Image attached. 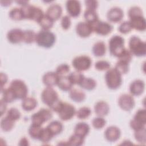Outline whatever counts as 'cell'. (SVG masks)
Masks as SVG:
<instances>
[{
    "mask_svg": "<svg viewBox=\"0 0 146 146\" xmlns=\"http://www.w3.org/2000/svg\"><path fill=\"white\" fill-rule=\"evenodd\" d=\"M121 75L125 74L129 70V63L118 60L114 67Z\"/></svg>",
    "mask_w": 146,
    "mask_h": 146,
    "instance_id": "40",
    "label": "cell"
},
{
    "mask_svg": "<svg viewBox=\"0 0 146 146\" xmlns=\"http://www.w3.org/2000/svg\"><path fill=\"white\" fill-rule=\"evenodd\" d=\"M106 123V121L105 119L101 116H98L97 117H95L92 121V126L95 129H102L103 128Z\"/></svg>",
    "mask_w": 146,
    "mask_h": 146,
    "instance_id": "45",
    "label": "cell"
},
{
    "mask_svg": "<svg viewBox=\"0 0 146 146\" xmlns=\"http://www.w3.org/2000/svg\"><path fill=\"white\" fill-rule=\"evenodd\" d=\"M18 145H21V146H23V145H24V146L29 145V143L28 139L26 137H22L20 140V141H19V142L18 143Z\"/></svg>",
    "mask_w": 146,
    "mask_h": 146,
    "instance_id": "56",
    "label": "cell"
},
{
    "mask_svg": "<svg viewBox=\"0 0 146 146\" xmlns=\"http://www.w3.org/2000/svg\"><path fill=\"white\" fill-rule=\"evenodd\" d=\"M42 129V127L41 126L31 124L29 129V134L31 138L38 140Z\"/></svg>",
    "mask_w": 146,
    "mask_h": 146,
    "instance_id": "38",
    "label": "cell"
},
{
    "mask_svg": "<svg viewBox=\"0 0 146 146\" xmlns=\"http://www.w3.org/2000/svg\"><path fill=\"white\" fill-rule=\"evenodd\" d=\"M9 15V17L14 21H21L24 19L23 13L21 8L14 7L10 11Z\"/></svg>",
    "mask_w": 146,
    "mask_h": 146,
    "instance_id": "37",
    "label": "cell"
},
{
    "mask_svg": "<svg viewBox=\"0 0 146 146\" xmlns=\"http://www.w3.org/2000/svg\"><path fill=\"white\" fill-rule=\"evenodd\" d=\"M90 25H91L93 31L95 32L99 35L103 36L108 35L113 30V27L111 24L108 22L101 21L99 20Z\"/></svg>",
    "mask_w": 146,
    "mask_h": 146,
    "instance_id": "11",
    "label": "cell"
},
{
    "mask_svg": "<svg viewBox=\"0 0 146 146\" xmlns=\"http://www.w3.org/2000/svg\"><path fill=\"white\" fill-rule=\"evenodd\" d=\"M110 111L108 103L104 101L98 102L94 106V111L98 116L103 117L106 116Z\"/></svg>",
    "mask_w": 146,
    "mask_h": 146,
    "instance_id": "22",
    "label": "cell"
},
{
    "mask_svg": "<svg viewBox=\"0 0 146 146\" xmlns=\"http://www.w3.org/2000/svg\"><path fill=\"white\" fill-rule=\"evenodd\" d=\"M12 1H1V5L3 6H9L11 3Z\"/></svg>",
    "mask_w": 146,
    "mask_h": 146,
    "instance_id": "58",
    "label": "cell"
},
{
    "mask_svg": "<svg viewBox=\"0 0 146 146\" xmlns=\"http://www.w3.org/2000/svg\"><path fill=\"white\" fill-rule=\"evenodd\" d=\"M77 34L82 38L88 37L93 32L91 25L86 22H79L75 27Z\"/></svg>",
    "mask_w": 146,
    "mask_h": 146,
    "instance_id": "14",
    "label": "cell"
},
{
    "mask_svg": "<svg viewBox=\"0 0 146 146\" xmlns=\"http://www.w3.org/2000/svg\"><path fill=\"white\" fill-rule=\"evenodd\" d=\"M84 141V138L74 133L70 137L68 140L67 141V144L68 145L80 146L83 144Z\"/></svg>",
    "mask_w": 146,
    "mask_h": 146,
    "instance_id": "36",
    "label": "cell"
},
{
    "mask_svg": "<svg viewBox=\"0 0 146 146\" xmlns=\"http://www.w3.org/2000/svg\"><path fill=\"white\" fill-rule=\"evenodd\" d=\"M55 35L49 30H42L36 33L35 42L40 47L48 48L55 43Z\"/></svg>",
    "mask_w": 146,
    "mask_h": 146,
    "instance_id": "1",
    "label": "cell"
},
{
    "mask_svg": "<svg viewBox=\"0 0 146 146\" xmlns=\"http://www.w3.org/2000/svg\"><path fill=\"white\" fill-rule=\"evenodd\" d=\"M60 23H61V26L63 30H68L70 27L71 25L70 17L68 15L63 16L61 19Z\"/></svg>",
    "mask_w": 146,
    "mask_h": 146,
    "instance_id": "51",
    "label": "cell"
},
{
    "mask_svg": "<svg viewBox=\"0 0 146 146\" xmlns=\"http://www.w3.org/2000/svg\"><path fill=\"white\" fill-rule=\"evenodd\" d=\"M92 64L91 58L86 55H80L75 57L72 61V65L76 71L79 72L88 70Z\"/></svg>",
    "mask_w": 146,
    "mask_h": 146,
    "instance_id": "9",
    "label": "cell"
},
{
    "mask_svg": "<svg viewBox=\"0 0 146 146\" xmlns=\"http://www.w3.org/2000/svg\"><path fill=\"white\" fill-rule=\"evenodd\" d=\"M85 5L88 10H96L98 7V2L94 0H87L85 1Z\"/></svg>",
    "mask_w": 146,
    "mask_h": 146,
    "instance_id": "52",
    "label": "cell"
},
{
    "mask_svg": "<svg viewBox=\"0 0 146 146\" xmlns=\"http://www.w3.org/2000/svg\"><path fill=\"white\" fill-rule=\"evenodd\" d=\"M79 86L84 90L91 91L94 90L96 87V82L92 78L84 77V78Z\"/></svg>",
    "mask_w": 146,
    "mask_h": 146,
    "instance_id": "29",
    "label": "cell"
},
{
    "mask_svg": "<svg viewBox=\"0 0 146 146\" xmlns=\"http://www.w3.org/2000/svg\"><path fill=\"white\" fill-rule=\"evenodd\" d=\"M121 135L120 129L116 126L108 127L104 132V137L110 142H115L119 139Z\"/></svg>",
    "mask_w": 146,
    "mask_h": 146,
    "instance_id": "18",
    "label": "cell"
},
{
    "mask_svg": "<svg viewBox=\"0 0 146 146\" xmlns=\"http://www.w3.org/2000/svg\"><path fill=\"white\" fill-rule=\"evenodd\" d=\"M9 87L14 92L17 99H23L27 97L28 88L23 81L19 79H14L10 83Z\"/></svg>",
    "mask_w": 146,
    "mask_h": 146,
    "instance_id": "6",
    "label": "cell"
},
{
    "mask_svg": "<svg viewBox=\"0 0 146 146\" xmlns=\"http://www.w3.org/2000/svg\"><path fill=\"white\" fill-rule=\"evenodd\" d=\"M108 47L111 54L118 58L125 49L124 38L119 35L113 36L109 40Z\"/></svg>",
    "mask_w": 146,
    "mask_h": 146,
    "instance_id": "5",
    "label": "cell"
},
{
    "mask_svg": "<svg viewBox=\"0 0 146 146\" xmlns=\"http://www.w3.org/2000/svg\"><path fill=\"white\" fill-rule=\"evenodd\" d=\"M7 109V103L4 102L2 99L0 102V110H1V115L2 116L6 112Z\"/></svg>",
    "mask_w": 146,
    "mask_h": 146,
    "instance_id": "55",
    "label": "cell"
},
{
    "mask_svg": "<svg viewBox=\"0 0 146 146\" xmlns=\"http://www.w3.org/2000/svg\"><path fill=\"white\" fill-rule=\"evenodd\" d=\"M84 18L86 22L90 24H92L99 20L96 12L95 10H92L86 9L84 13Z\"/></svg>",
    "mask_w": 146,
    "mask_h": 146,
    "instance_id": "32",
    "label": "cell"
},
{
    "mask_svg": "<svg viewBox=\"0 0 146 146\" xmlns=\"http://www.w3.org/2000/svg\"><path fill=\"white\" fill-rule=\"evenodd\" d=\"M16 2L22 7L29 5V2L26 1H16Z\"/></svg>",
    "mask_w": 146,
    "mask_h": 146,
    "instance_id": "57",
    "label": "cell"
},
{
    "mask_svg": "<svg viewBox=\"0 0 146 146\" xmlns=\"http://www.w3.org/2000/svg\"><path fill=\"white\" fill-rule=\"evenodd\" d=\"M76 110L71 104L62 102L58 112L59 118L63 121H67L71 119L76 115Z\"/></svg>",
    "mask_w": 146,
    "mask_h": 146,
    "instance_id": "10",
    "label": "cell"
},
{
    "mask_svg": "<svg viewBox=\"0 0 146 146\" xmlns=\"http://www.w3.org/2000/svg\"><path fill=\"white\" fill-rule=\"evenodd\" d=\"M136 121L145 125L146 124V111L145 109H139L135 113L133 119Z\"/></svg>",
    "mask_w": 146,
    "mask_h": 146,
    "instance_id": "43",
    "label": "cell"
},
{
    "mask_svg": "<svg viewBox=\"0 0 146 146\" xmlns=\"http://www.w3.org/2000/svg\"><path fill=\"white\" fill-rule=\"evenodd\" d=\"M68 77L71 83L74 84H78L79 85L80 83L82 82L83 79L84 78V75L81 73V72L79 71H74L69 74Z\"/></svg>",
    "mask_w": 146,
    "mask_h": 146,
    "instance_id": "33",
    "label": "cell"
},
{
    "mask_svg": "<svg viewBox=\"0 0 146 146\" xmlns=\"http://www.w3.org/2000/svg\"><path fill=\"white\" fill-rule=\"evenodd\" d=\"M47 128L53 136H56L62 132L63 127L61 122L58 120H54L48 124L47 126Z\"/></svg>",
    "mask_w": 146,
    "mask_h": 146,
    "instance_id": "27",
    "label": "cell"
},
{
    "mask_svg": "<svg viewBox=\"0 0 146 146\" xmlns=\"http://www.w3.org/2000/svg\"><path fill=\"white\" fill-rule=\"evenodd\" d=\"M140 15H143V11L138 6L131 7L128 12V15L129 18Z\"/></svg>",
    "mask_w": 146,
    "mask_h": 146,
    "instance_id": "50",
    "label": "cell"
},
{
    "mask_svg": "<svg viewBox=\"0 0 146 146\" xmlns=\"http://www.w3.org/2000/svg\"><path fill=\"white\" fill-rule=\"evenodd\" d=\"M69 96L71 100L77 103L82 102L86 99L85 93L82 90L78 88H72L70 91Z\"/></svg>",
    "mask_w": 146,
    "mask_h": 146,
    "instance_id": "26",
    "label": "cell"
},
{
    "mask_svg": "<svg viewBox=\"0 0 146 146\" xmlns=\"http://www.w3.org/2000/svg\"><path fill=\"white\" fill-rule=\"evenodd\" d=\"M118 104L123 110L129 111L135 106V100L132 95L124 94L120 95L119 98Z\"/></svg>",
    "mask_w": 146,
    "mask_h": 146,
    "instance_id": "12",
    "label": "cell"
},
{
    "mask_svg": "<svg viewBox=\"0 0 146 146\" xmlns=\"http://www.w3.org/2000/svg\"><path fill=\"white\" fill-rule=\"evenodd\" d=\"M121 75L115 68H110L105 75V80L107 87L111 90H116L122 83Z\"/></svg>",
    "mask_w": 146,
    "mask_h": 146,
    "instance_id": "3",
    "label": "cell"
},
{
    "mask_svg": "<svg viewBox=\"0 0 146 146\" xmlns=\"http://www.w3.org/2000/svg\"><path fill=\"white\" fill-rule=\"evenodd\" d=\"M132 30V28L129 21H124L122 22L118 28V30L119 31V32L124 34L129 33Z\"/></svg>",
    "mask_w": 146,
    "mask_h": 146,
    "instance_id": "47",
    "label": "cell"
},
{
    "mask_svg": "<svg viewBox=\"0 0 146 146\" xmlns=\"http://www.w3.org/2000/svg\"><path fill=\"white\" fill-rule=\"evenodd\" d=\"M59 88L63 91H70L72 88L73 84L69 79L68 76H59L57 84Z\"/></svg>",
    "mask_w": 146,
    "mask_h": 146,
    "instance_id": "23",
    "label": "cell"
},
{
    "mask_svg": "<svg viewBox=\"0 0 146 146\" xmlns=\"http://www.w3.org/2000/svg\"><path fill=\"white\" fill-rule=\"evenodd\" d=\"M23 31L20 29H13L8 31L7 38L9 42L18 44L23 41Z\"/></svg>",
    "mask_w": 146,
    "mask_h": 146,
    "instance_id": "15",
    "label": "cell"
},
{
    "mask_svg": "<svg viewBox=\"0 0 146 146\" xmlns=\"http://www.w3.org/2000/svg\"><path fill=\"white\" fill-rule=\"evenodd\" d=\"M21 9L22 11L24 19L32 20L38 23L44 15L41 9L29 4L21 7Z\"/></svg>",
    "mask_w": 146,
    "mask_h": 146,
    "instance_id": "4",
    "label": "cell"
},
{
    "mask_svg": "<svg viewBox=\"0 0 146 146\" xmlns=\"http://www.w3.org/2000/svg\"><path fill=\"white\" fill-rule=\"evenodd\" d=\"M106 52L105 43L102 41L96 42L92 47V52L95 56L100 57L103 56Z\"/></svg>",
    "mask_w": 146,
    "mask_h": 146,
    "instance_id": "28",
    "label": "cell"
},
{
    "mask_svg": "<svg viewBox=\"0 0 146 146\" xmlns=\"http://www.w3.org/2000/svg\"><path fill=\"white\" fill-rule=\"evenodd\" d=\"M41 99L43 103L50 108L59 100L58 93L52 87H46L43 90L41 94Z\"/></svg>",
    "mask_w": 146,
    "mask_h": 146,
    "instance_id": "8",
    "label": "cell"
},
{
    "mask_svg": "<svg viewBox=\"0 0 146 146\" xmlns=\"http://www.w3.org/2000/svg\"><path fill=\"white\" fill-rule=\"evenodd\" d=\"M70 66L67 64H61L57 67L55 72L59 76H64L70 71Z\"/></svg>",
    "mask_w": 146,
    "mask_h": 146,
    "instance_id": "49",
    "label": "cell"
},
{
    "mask_svg": "<svg viewBox=\"0 0 146 146\" xmlns=\"http://www.w3.org/2000/svg\"><path fill=\"white\" fill-rule=\"evenodd\" d=\"M53 136H54L51 134V133L47 128V127L42 128V129L41 131L38 140L42 143H46L49 142L52 139Z\"/></svg>",
    "mask_w": 146,
    "mask_h": 146,
    "instance_id": "39",
    "label": "cell"
},
{
    "mask_svg": "<svg viewBox=\"0 0 146 146\" xmlns=\"http://www.w3.org/2000/svg\"><path fill=\"white\" fill-rule=\"evenodd\" d=\"M2 94V99L6 103H11L14 101L16 99L15 96L11 90V89L9 87L7 88H4L1 91Z\"/></svg>",
    "mask_w": 146,
    "mask_h": 146,
    "instance_id": "30",
    "label": "cell"
},
{
    "mask_svg": "<svg viewBox=\"0 0 146 146\" xmlns=\"http://www.w3.org/2000/svg\"><path fill=\"white\" fill-rule=\"evenodd\" d=\"M6 116L12 120L15 121L20 119L21 113L17 108L13 107L7 111Z\"/></svg>",
    "mask_w": 146,
    "mask_h": 146,
    "instance_id": "44",
    "label": "cell"
},
{
    "mask_svg": "<svg viewBox=\"0 0 146 146\" xmlns=\"http://www.w3.org/2000/svg\"><path fill=\"white\" fill-rule=\"evenodd\" d=\"M62 14V8L58 4H52L50 5L46 11V15L48 16L54 22L58 20Z\"/></svg>",
    "mask_w": 146,
    "mask_h": 146,
    "instance_id": "19",
    "label": "cell"
},
{
    "mask_svg": "<svg viewBox=\"0 0 146 146\" xmlns=\"http://www.w3.org/2000/svg\"><path fill=\"white\" fill-rule=\"evenodd\" d=\"M129 125L131 127V128L134 130L135 131H137V130H139V129H143L144 128H145V125H144V124H142L137 121H136V120H135L134 119H132L131 121H130V123H129Z\"/></svg>",
    "mask_w": 146,
    "mask_h": 146,
    "instance_id": "53",
    "label": "cell"
},
{
    "mask_svg": "<svg viewBox=\"0 0 146 146\" xmlns=\"http://www.w3.org/2000/svg\"><path fill=\"white\" fill-rule=\"evenodd\" d=\"M95 68L98 71H105L110 68V63L106 60H99L95 64Z\"/></svg>",
    "mask_w": 146,
    "mask_h": 146,
    "instance_id": "46",
    "label": "cell"
},
{
    "mask_svg": "<svg viewBox=\"0 0 146 146\" xmlns=\"http://www.w3.org/2000/svg\"><path fill=\"white\" fill-rule=\"evenodd\" d=\"M132 54H131V52L129 51V50L125 48L117 58L119 60H121L128 63H129L132 60Z\"/></svg>",
    "mask_w": 146,
    "mask_h": 146,
    "instance_id": "48",
    "label": "cell"
},
{
    "mask_svg": "<svg viewBox=\"0 0 146 146\" xmlns=\"http://www.w3.org/2000/svg\"><path fill=\"white\" fill-rule=\"evenodd\" d=\"M90 126L88 124L84 122H80L76 124L74 128V133L85 138V137L90 132Z\"/></svg>",
    "mask_w": 146,
    "mask_h": 146,
    "instance_id": "24",
    "label": "cell"
},
{
    "mask_svg": "<svg viewBox=\"0 0 146 146\" xmlns=\"http://www.w3.org/2000/svg\"><path fill=\"white\" fill-rule=\"evenodd\" d=\"M124 17V13L121 9L118 7H114L108 10L107 14V19L113 23L120 22Z\"/></svg>",
    "mask_w": 146,
    "mask_h": 146,
    "instance_id": "16",
    "label": "cell"
},
{
    "mask_svg": "<svg viewBox=\"0 0 146 146\" xmlns=\"http://www.w3.org/2000/svg\"><path fill=\"white\" fill-rule=\"evenodd\" d=\"M52 117V113L50 109L44 108H40L37 112L34 113L31 117L32 124L42 126L44 123L50 120Z\"/></svg>",
    "mask_w": 146,
    "mask_h": 146,
    "instance_id": "7",
    "label": "cell"
},
{
    "mask_svg": "<svg viewBox=\"0 0 146 146\" xmlns=\"http://www.w3.org/2000/svg\"><path fill=\"white\" fill-rule=\"evenodd\" d=\"M59 76L55 72H47L42 77V82L46 87H52L57 84Z\"/></svg>",
    "mask_w": 146,
    "mask_h": 146,
    "instance_id": "21",
    "label": "cell"
},
{
    "mask_svg": "<svg viewBox=\"0 0 146 146\" xmlns=\"http://www.w3.org/2000/svg\"><path fill=\"white\" fill-rule=\"evenodd\" d=\"M0 77H1V91H2L3 90V86H5V84L7 83L8 78L7 75L3 72L1 73Z\"/></svg>",
    "mask_w": 146,
    "mask_h": 146,
    "instance_id": "54",
    "label": "cell"
},
{
    "mask_svg": "<svg viewBox=\"0 0 146 146\" xmlns=\"http://www.w3.org/2000/svg\"><path fill=\"white\" fill-rule=\"evenodd\" d=\"M36 34L31 30H26L23 31V41L27 44H31L35 42Z\"/></svg>",
    "mask_w": 146,
    "mask_h": 146,
    "instance_id": "35",
    "label": "cell"
},
{
    "mask_svg": "<svg viewBox=\"0 0 146 146\" xmlns=\"http://www.w3.org/2000/svg\"><path fill=\"white\" fill-rule=\"evenodd\" d=\"M14 121L9 118L7 116L3 117L1 120V128L5 132L10 131L14 126Z\"/></svg>",
    "mask_w": 146,
    "mask_h": 146,
    "instance_id": "31",
    "label": "cell"
},
{
    "mask_svg": "<svg viewBox=\"0 0 146 146\" xmlns=\"http://www.w3.org/2000/svg\"><path fill=\"white\" fill-rule=\"evenodd\" d=\"M66 10L70 17H78L81 12V4L76 0H69L66 2Z\"/></svg>",
    "mask_w": 146,
    "mask_h": 146,
    "instance_id": "13",
    "label": "cell"
},
{
    "mask_svg": "<svg viewBox=\"0 0 146 146\" xmlns=\"http://www.w3.org/2000/svg\"><path fill=\"white\" fill-rule=\"evenodd\" d=\"M38 104L36 100L33 97H26L22 99L21 106L25 111H31L34 110Z\"/></svg>",
    "mask_w": 146,
    "mask_h": 146,
    "instance_id": "25",
    "label": "cell"
},
{
    "mask_svg": "<svg viewBox=\"0 0 146 146\" xmlns=\"http://www.w3.org/2000/svg\"><path fill=\"white\" fill-rule=\"evenodd\" d=\"M129 23L132 29H135L140 31H144L146 28L145 19L143 15H137L129 18Z\"/></svg>",
    "mask_w": 146,
    "mask_h": 146,
    "instance_id": "17",
    "label": "cell"
},
{
    "mask_svg": "<svg viewBox=\"0 0 146 146\" xmlns=\"http://www.w3.org/2000/svg\"><path fill=\"white\" fill-rule=\"evenodd\" d=\"M134 137L136 140L140 144H145L146 143V131L145 128L135 131Z\"/></svg>",
    "mask_w": 146,
    "mask_h": 146,
    "instance_id": "41",
    "label": "cell"
},
{
    "mask_svg": "<svg viewBox=\"0 0 146 146\" xmlns=\"http://www.w3.org/2000/svg\"><path fill=\"white\" fill-rule=\"evenodd\" d=\"M91 113V110L88 107H81L76 112V115L79 119H85L88 117Z\"/></svg>",
    "mask_w": 146,
    "mask_h": 146,
    "instance_id": "42",
    "label": "cell"
},
{
    "mask_svg": "<svg viewBox=\"0 0 146 146\" xmlns=\"http://www.w3.org/2000/svg\"><path fill=\"white\" fill-rule=\"evenodd\" d=\"M129 51L136 56H143L146 54V44L140 38L132 36L129 40Z\"/></svg>",
    "mask_w": 146,
    "mask_h": 146,
    "instance_id": "2",
    "label": "cell"
},
{
    "mask_svg": "<svg viewBox=\"0 0 146 146\" xmlns=\"http://www.w3.org/2000/svg\"><path fill=\"white\" fill-rule=\"evenodd\" d=\"M38 23L42 27V30H49L54 25V21L51 19L48 16H47L46 14H44L43 17L41 18V19Z\"/></svg>",
    "mask_w": 146,
    "mask_h": 146,
    "instance_id": "34",
    "label": "cell"
},
{
    "mask_svg": "<svg viewBox=\"0 0 146 146\" xmlns=\"http://www.w3.org/2000/svg\"><path fill=\"white\" fill-rule=\"evenodd\" d=\"M145 89V83L144 81L136 79L132 82L129 86V91L132 95L139 96L141 95Z\"/></svg>",
    "mask_w": 146,
    "mask_h": 146,
    "instance_id": "20",
    "label": "cell"
}]
</instances>
